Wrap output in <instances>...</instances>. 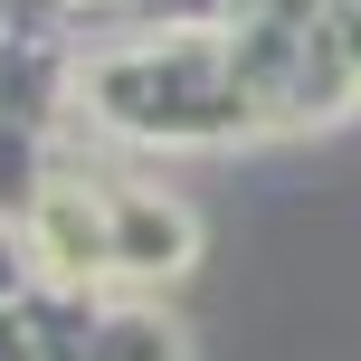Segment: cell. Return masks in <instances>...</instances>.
<instances>
[{
  "instance_id": "obj_1",
  "label": "cell",
  "mask_w": 361,
  "mask_h": 361,
  "mask_svg": "<svg viewBox=\"0 0 361 361\" xmlns=\"http://www.w3.org/2000/svg\"><path fill=\"white\" fill-rule=\"evenodd\" d=\"M105 247L124 257V267H180V257H190V228H180L171 209H152V200H124L114 228H105Z\"/></svg>"
}]
</instances>
